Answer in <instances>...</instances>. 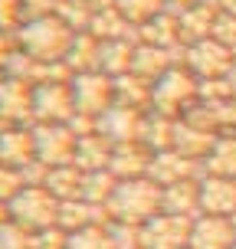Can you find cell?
Returning a JSON list of instances; mask_svg holds the SVG:
<instances>
[{
  "label": "cell",
  "instance_id": "18",
  "mask_svg": "<svg viewBox=\"0 0 236 249\" xmlns=\"http://www.w3.org/2000/svg\"><path fill=\"white\" fill-rule=\"evenodd\" d=\"M207 167H210V174L236 177V138H220V141H213L210 154H207Z\"/></svg>",
  "mask_w": 236,
  "mask_h": 249
},
{
  "label": "cell",
  "instance_id": "15",
  "mask_svg": "<svg viewBox=\"0 0 236 249\" xmlns=\"http://www.w3.org/2000/svg\"><path fill=\"white\" fill-rule=\"evenodd\" d=\"M190 171H194L190 158H184V154L174 151V148H167V151H154V161H151L148 177L158 180L161 187H171V184H177V180H187Z\"/></svg>",
  "mask_w": 236,
  "mask_h": 249
},
{
  "label": "cell",
  "instance_id": "12",
  "mask_svg": "<svg viewBox=\"0 0 236 249\" xmlns=\"http://www.w3.org/2000/svg\"><path fill=\"white\" fill-rule=\"evenodd\" d=\"M164 213H174V216H187V220H197L200 216V180H177V184L164 187V200H161Z\"/></svg>",
  "mask_w": 236,
  "mask_h": 249
},
{
  "label": "cell",
  "instance_id": "6",
  "mask_svg": "<svg viewBox=\"0 0 236 249\" xmlns=\"http://www.w3.org/2000/svg\"><path fill=\"white\" fill-rule=\"evenodd\" d=\"M33 138H36V161L43 167L75 164L79 135H75L69 124H36L33 128Z\"/></svg>",
  "mask_w": 236,
  "mask_h": 249
},
{
  "label": "cell",
  "instance_id": "24",
  "mask_svg": "<svg viewBox=\"0 0 236 249\" xmlns=\"http://www.w3.org/2000/svg\"><path fill=\"white\" fill-rule=\"evenodd\" d=\"M187 249H190V246H187Z\"/></svg>",
  "mask_w": 236,
  "mask_h": 249
},
{
  "label": "cell",
  "instance_id": "17",
  "mask_svg": "<svg viewBox=\"0 0 236 249\" xmlns=\"http://www.w3.org/2000/svg\"><path fill=\"white\" fill-rule=\"evenodd\" d=\"M99 207L95 203H89V200H62L59 207V226L66 233H79V230H86V226H95L99 223Z\"/></svg>",
  "mask_w": 236,
  "mask_h": 249
},
{
  "label": "cell",
  "instance_id": "19",
  "mask_svg": "<svg viewBox=\"0 0 236 249\" xmlns=\"http://www.w3.org/2000/svg\"><path fill=\"white\" fill-rule=\"evenodd\" d=\"M66 249H115L112 223H95V226L79 230V233H69V246Z\"/></svg>",
  "mask_w": 236,
  "mask_h": 249
},
{
  "label": "cell",
  "instance_id": "14",
  "mask_svg": "<svg viewBox=\"0 0 236 249\" xmlns=\"http://www.w3.org/2000/svg\"><path fill=\"white\" fill-rule=\"evenodd\" d=\"M0 164H10V167H20V171L36 164L33 131H3L0 135Z\"/></svg>",
  "mask_w": 236,
  "mask_h": 249
},
{
  "label": "cell",
  "instance_id": "13",
  "mask_svg": "<svg viewBox=\"0 0 236 249\" xmlns=\"http://www.w3.org/2000/svg\"><path fill=\"white\" fill-rule=\"evenodd\" d=\"M233 50H226L220 39H197L190 46V66L203 75H220L233 66Z\"/></svg>",
  "mask_w": 236,
  "mask_h": 249
},
{
  "label": "cell",
  "instance_id": "8",
  "mask_svg": "<svg viewBox=\"0 0 236 249\" xmlns=\"http://www.w3.org/2000/svg\"><path fill=\"white\" fill-rule=\"evenodd\" d=\"M236 226L233 216H207L200 213L190 226V249H233Z\"/></svg>",
  "mask_w": 236,
  "mask_h": 249
},
{
  "label": "cell",
  "instance_id": "16",
  "mask_svg": "<svg viewBox=\"0 0 236 249\" xmlns=\"http://www.w3.org/2000/svg\"><path fill=\"white\" fill-rule=\"evenodd\" d=\"M26 86H30V82H20V79L0 82V115H3V118L33 115V92Z\"/></svg>",
  "mask_w": 236,
  "mask_h": 249
},
{
  "label": "cell",
  "instance_id": "1",
  "mask_svg": "<svg viewBox=\"0 0 236 249\" xmlns=\"http://www.w3.org/2000/svg\"><path fill=\"white\" fill-rule=\"evenodd\" d=\"M161 200H164V187L151 177H135V180H118L112 200L105 210L112 213L115 223H131L141 226L151 216L161 213Z\"/></svg>",
  "mask_w": 236,
  "mask_h": 249
},
{
  "label": "cell",
  "instance_id": "4",
  "mask_svg": "<svg viewBox=\"0 0 236 249\" xmlns=\"http://www.w3.org/2000/svg\"><path fill=\"white\" fill-rule=\"evenodd\" d=\"M73 92H75V115H86V118L99 122L115 102V79L99 72V69L95 72H79L73 82Z\"/></svg>",
  "mask_w": 236,
  "mask_h": 249
},
{
  "label": "cell",
  "instance_id": "7",
  "mask_svg": "<svg viewBox=\"0 0 236 249\" xmlns=\"http://www.w3.org/2000/svg\"><path fill=\"white\" fill-rule=\"evenodd\" d=\"M190 226H194V220L161 210L148 223H141V249H187Z\"/></svg>",
  "mask_w": 236,
  "mask_h": 249
},
{
  "label": "cell",
  "instance_id": "10",
  "mask_svg": "<svg viewBox=\"0 0 236 249\" xmlns=\"http://www.w3.org/2000/svg\"><path fill=\"white\" fill-rule=\"evenodd\" d=\"M151 161H154V154H148L145 144L128 141V144H115L112 161H109V171H112L118 180H135V177H148Z\"/></svg>",
  "mask_w": 236,
  "mask_h": 249
},
{
  "label": "cell",
  "instance_id": "9",
  "mask_svg": "<svg viewBox=\"0 0 236 249\" xmlns=\"http://www.w3.org/2000/svg\"><path fill=\"white\" fill-rule=\"evenodd\" d=\"M200 213L207 216H236V177L210 174L200 180Z\"/></svg>",
  "mask_w": 236,
  "mask_h": 249
},
{
  "label": "cell",
  "instance_id": "21",
  "mask_svg": "<svg viewBox=\"0 0 236 249\" xmlns=\"http://www.w3.org/2000/svg\"><path fill=\"white\" fill-rule=\"evenodd\" d=\"M164 0H118V13L135 20V23H145V20H154L161 13Z\"/></svg>",
  "mask_w": 236,
  "mask_h": 249
},
{
  "label": "cell",
  "instance_id": "22",
  "mask_svg": "<svg viewBox=\"0 0 236 249\" xmlns=\"http://www.w3.org/2000/svg\"><path fill=\"white\" fill-rule=\"evenodd\" d=\"M26 187V177L20 167H10V164H0V203H10L20 190Z\"/></svg>",
  "mask_w": 236,
  "mask_h": 249
},
{
  "label": "cell",
  "instance_id": "25",
  "mask_svg": "<svg viewBox=\"0 0 236 249\" xmlns=\"http://www.w3.org/2000/svg\"><path fill=\"white\" fill-rule=\"evenodd\" d=\"M233 249H236V246H233Z\"/></svg>",
  "mask_w": 236,
  "mask_h": 249
},
{
  "label": "cell",
  "instance_id": "20",
  "mask_svg": "<svg viewBox=\"0 0 236 249\" xmlns=\"http://www.w3.org/2000/svg\"><path fill=\"white\" fill-rule=\"evenodd\" d=\"M0 249H36V233L7 220L0 226Z\"/></svg>",
  "mask_w": 236,
  "mask_h": 249
},
{
  "label": "cell",
  "instance_id": "3",
  "mask_svg": "<svg viewBox=\"0 0 236 249\" xmlns=\"http://www.w3.org/2000/svg\"><path fill=\"white\" fill-rule=\"evenodd\" d=\"M20 43H23V50L30 53V59L36 62H53L59 59V56H69V50H73V30L66 23H59L56 17H39V20H33V23L23 30V36H20Z\"/></svg>",
  "mask_w": 236,
  "mask_h": 249
},
{
  "label": "cell",
  "instance_id": "2",
  "mask_svg": "<svg viewBox=\"0 0 236 249\" xmlns=\"http://www.w3.org/2000/svg\"><path fill=\"white\" fill-rule=\"evenodd\" d=\"M59 207L62 200L53 194L46 184H26L17 197L7 203L13 223L26 226L33 233H43L50 226H59Z\"/></svg>",
  "mask_w": 236,
  "mask_h": 249
},
{
  "label": "cell",
  "instance_id": "5",
  "mask_svg": "<svg viewBox=\"0 0 236 249\" xmlns=\"http://www.w3.org/2000/svg\"><path fill=\"white\" fill-rule=\"evenodd\" d=\"M33 118L39 124H69L75 118V92L66 82H39L33 89Z\"/></svg>",
  "mask_w": 236,
  "mask_h": 249
},
{
  "label": "cell",
  "instance_id": "11",
  "mask_svg": "<svg viewBox=\"0 0 236 249\" xmlns=\"http://www.w3.org/2000/svg\"><path fill=\"white\" fill-rule=\"evenodd\" d=\"M194 79L190 75H184L181 69H167V72L154 82V95H151V102L161 108L164 115L167 112H174L181 102H187L190 95H194Z\"/></svg>",
  "mask_w": 236,
  "mask_h": 249
},
{
  "label": "cell",
  "instance_id": "23",
  "mask_svg": "<svg viewBox=\"0 0 236 249\" xmlns=\"http://www.w3.org/2000/svg\"><path fill=\"white\" fill-rule=\"evenodd\" d=\"M10 220V210H7V203H0V226Z\"/></svg>",
  "mask_w": 236,
  "mask_h": 249
}]
</instances>
